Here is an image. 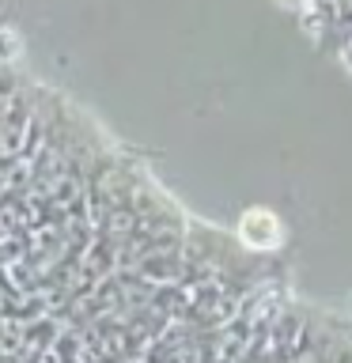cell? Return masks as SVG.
Segmentation results:
<instances>
[{"label": "cell", "instance_id": "2", "mask_svg": "<svg viewBox=\"0 0 352 363\" xmlns=\"http://www.w3.org/2000/svg\"><path fill=\"white\" fill-rule=\"evenodd\" d=\"M19 53H23V38H19V30H16V27H0V65L19 61Z\"/></svg>", "mask_w": 352, "mask_h": 363}, {"label": "cell", "instance_id": "1", "mask_svg": "<svg viewBox=\"0 0 352 363\" xmlns=\"http://www.w3.org/2000/svg\"><path fill=\"white\" fill-rule=\"evenodd\" d=\"M238 242L250 250H277L284 242V223L273 208H246L238 220Z\"/></svg>", "mask_w": 352, "mask_h": 363}, {"label": "cell", "instance_id": "3", "mask_svg": "<svg viewBox=\"0 0 352 363\" xmlns=\"http://www.w3.org/2000/svg\"><path fill=\"white\" fill-rule=\"evenodd\" d=\"M11 106H16V95H11V91H0V121H8Z\"/></svg>", "mask_w": 352, "mask_h": 363}]
</instances>
